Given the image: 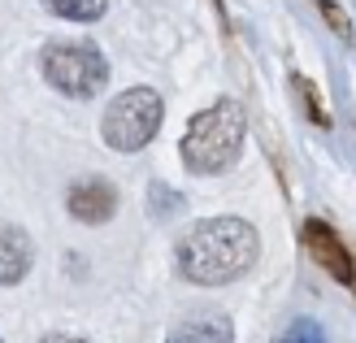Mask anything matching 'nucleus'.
Returning a JSON list of instances; mask_svg holds the SVG:
<instances>
[{
	"mask_svg": "<svg viewBox=\"0 0 356 343\" xmlns=\"http://www.w3.org/2000/svg\"><path fill=\"white\" fill-rule=\"evenodd\" d=\"M305 248H309V257L322 265L334 282L356 287V261L348 257L343 239H339V234H334L326 222H317V218H309V222H305Z\"/></svg>",
	"mask_w": 356,
	"mask_h": 343,
	"instance_id": "5",
	"label": "nucleus"
},
{
	"mask_svg": "<svg viewBox=\"0 0 356 343\" xmlns=\"http://www.w3.org/2000/svg\"><path fill=\"white\" fill-rule=\"evenodd\" d=\"M161 118H165V104L152 87H127L109 100V109L100 118V135L113 152H139L161 131Z\"/></svg>",
	"mask_w": 356,
	"mask_h": 343,
	"instance_id": "4",
	"label": "nucleus"
},
{
	"mask_svg": "<svg viewBox=\"0 0 356 343\" xmlns=\"http://www.w3.org/2000/svg\"><path fill=\"white\" fill-rule=\"evenodd\" d=\"M44 79L70 100H92L109 83V61L92 40H57L44 48Z\"/></svg>",
	"mask_w": 356,
	"mask_h": 343,
	"instance_id": "3",
	"label": "nucleus"
},
{
	"mask_svg": "<svg viewBox=\"0 0 356 343\" xmlns=\"http://www.w3.org/2000/svg\"><path fill=\"white\" fill-rule=\"evenodd\" d=\"M35 261V248H31V234L13 222H0V287H13L26 278V269Z\"/></svg>",
	"mask_w": 356,
	"mask_h": 343,
	"instance_id": "7",
	"label": "nucleus"
},
{
	"mask_svg": "<svg viewBox=\"0 0 356 343\" xmlns=\"http://www.w3.org/2000/svg\"><path fill=\"white\" fill-rule=\"evenodd\" d=\"M44 343H83V339H70V335H48Z\"/></svg>",
	"mask_w": 356,
	"mask_h": 343,
	"instance_id": "13",
	"label": "nucleus"
},
{
	"mask_svg": "<svg viewBox=\"0 0 356 343\" xmlns=\"http://www.w3.org/2000/svg\"><path fill=\"white\" fill-rule=\"evenodd\" d=\"M230 339H235V326L226 313H191L165 335V343H230Z\"/></svg>",
	"mask_w": 356,
	"mask_h": 343,
	"instance_id": "8",
	"label": "nucleus"
},
{
	"mask_svg": "<svg viewBox=\"0 0 356 343\" xmlns=\"http://www.w3.org/2000/svg\"><path fill=\"white\" fill-rule=\"evenodd\" d=\"M322 13H326V22H334V31H339V35H348V17L334 9V0H322Z\"/></svg>",
	"mask_w": 356,
	"mask_h": 343,
	"instance_id": "12",
	"label": "nucleus"
},
{
	"mask_svg": "<svg viewBox=\"0 0 356 343\" xmlns=\"http://www.w3.org/2000/svg\"><path fill=\"white\" fill-rule=\"evenodd\" d=\"M261 257V234L243 218L195 222L178 244V269L195 287H226L243 278Z\"/></svg>",
	"mask_w": 356,
	"mask_h": 343,
	"instance_id": "1",
	"label": "nucleus"
},
{
	"mask_svg": "<svg viewBox=\"0 0 356 343\" xmlns=\"http://www.w3.org/2000/svg\"><path fill=\"white\" fill-rule=\"evenodd\" d=\"M248 122L235 100H218L213 109L195 113L187 135H183V161L191 174H222L239 161L243 152Z\"/></svg>",
	"mask_w": 356,
	"mask_h": 343,
	"instance_id": "2",
	"label": "nucleus"
},
{
	"mask_svg": "<svg viewBox=\"0 0 356 343\" xmlns=\"http://www.w3.org/2000/svg\"><path fill=\"white\" fill-rule=\"evenodd\" d=\"M44 5L57 17H70V22H96V17H104L109 0H44Z\"/></svg>",
	"mask_w": 356,
	"mask_h": 343,
	"instance_id": "9",
	"label": "nucleus"
},
{
	"mask_svg": "<svg viewBox=\"0 0 356 343\" xmlns=\"http://www.w3.org/2000/svg\"><path fill=\"white\" fill-rule=\"evenodd\" d=\"M278 343H326V330L317 326L313 317H300V321H291V330L282 335Z\"/></svg>",
	"mask_w": 356,
	"mask_h": 343,
	"instance_id": "10",
	"label": "nucleus"
},
{
	"mask_svg": "<svg viewBox=\"0 0 356 343\" xmlns=\"http://www.w3.org/2000/svg\"><path fill=\"white\" fill-rule=\"evenodd\" d=\"M296 92H300V96H305V113H309V118H313L317 126H326V122H330V118L322 113V104H317V96H313V87H309L305 79H296Z\"/></svg>",
	"mask_w": 356,
	"mask_h": 343,
	"instance_id": "11",
	"label": "nucleus"
},
{
	"mask_svg": "<svg viewBox=\"0 0 356 343\" xmlns=\"http://www.w3.org/2000/svg\"><path fill=\"white\" fill-rule=\"evenodd\" d=\"M65 209H70V218H74V222L100 226V222H109L113 213H118V187L104 183V178H83V183L70 187Z\"/></svg>",
	"mask_w": 356,
	"mask_h": 343,
	"instance_id": "6",
	"label": "nucleus"
}]
</instances>
